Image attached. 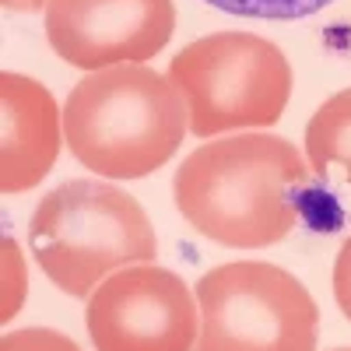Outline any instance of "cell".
<instances>
[{"mask_svg": "<svg viewBox=\"0 0 351 351\" xmlns=\"http://www.w3.org/2000/svg\"><path fill=\"white\" fill-rule=\"evenodd\" d=\"M334 299L351 324V236L344 239V246L337 250V260H334Z\"/></svg>", "mask_w": 351, "mask_h": 351, "instance_id": "obj_12", "label": "cell"}, {"mask_svg": "<svg viewBox=\"0 0 351 351\" xmlns=\"http://www.w3.org/2000/svg\"><path fill=\"white\" fill-rule=\"evenodd\" d=\"M169 77L186 99L190 134L204 141L274 127L291 99L288 56L250 32H215L183 46Z\"/></svg>", "mask_w": 351, "mask_h": 351, "instance_id": "obj_4", "label": "cell"}, {"mask_svg": "<svg viewBox=\"0 0 351 351\" xmlns=\"http://www.w3.org/2000/svg\"><path fill=\"white\" fill-rule=\"evenodd\" d=\"M225 14L236 18H260V21H299L309 14H319L334 0H204Z\"/></svg>", "mask_w": 351, "mask_h": 351, "instance_id": "obj_10", "label": "cell"}, {"mask_svg": "<svg viewBox=\"0 0 351 351\" xmlns=\"http://www.w3.org/2000/svg\"><path fill=\"white\" fill-rule=\"evenodd\" d=\"M334 351H351V348H334Z\"/></svg>", "mask_w": 351, "mask_h": 351, "instance_id": "obj_14", "label": "cell"}, {"mask_svg": "<svg viewBox=\"0 0 351 351\" xmlns=\"http://www.w3.org/2000/svg\"><path fill=\"white\" fill-rule=\"evenodd\" d=\"M0 190L25 193L39 186L60 158L64 112L49 88L14 71L0 74Z\"/></svg>", "mask_w": 351, "mask_h": 351, "instance_id": "obj_8", "label": "cell"}, {"mask_svg": "<svg viewBox=\"0 0 351 351\" xmlns=\"http://www.w3.org/2000/svg\"><path fill=\"white\" fill-rule=\"evenodd\" d=\"M84 324L95 351H193L200 306L180 274L137 263L88 295Z\"/></svg>", "mask_w": 351, "mask_h": 351, "instance_id": "obj_6", "label": "cell"}, {"mask_svg": "<svg viewBox=\"0 0 351 351\" xmlns=\"http://www.w3.org/2000/svg\"><path fill=\"white\" fill-rule=\"evenodd\" d=\"M190 130V109L169 74L120 64L88 74L64 102L71 155L106 180H144L162 169Z\"/></svg>", "mask_w": 351, "mask_h": 351, "instance_id": "obj_2", "label": "cell"}, {"mask_svg": "<svg viewBox=\"0 0 351 351\" xmlns=\"http://www.w3.org/2000/svg\"><path fill=\"white\" fill-rule=\"evenodd\" d=\"M176 32L172 0H49L46 39L64 64L106 71L158 56Z\"/></svg>", "mask_w": 351, "mask_h": 351, "instance_id": "obj_7", "label": "cell"}, {"mask_svg": "<svg viewBox=\"0 0 351 351\" xmlns=\"http://www.w3.org/2000/svg\"><path fill=\"white\" fill-rule=\"evenodd\" d=\"M28 246L43 274L71 299H84L116 271L152 263V218L106 180H67L49 190L28 221Z\"/></svg>", "mask_w": 351, "mask_h": 351, "instance_id": "obj_3", "label": "cell"}, {"mask_svg": "<svg viewBox=\"0 0 351 351\" xmlns=\"http://www.w3.org/2000/svg\"><path fill=\"white\" fill-rule=\"evenodd\" d=\"M46 4L49 0H4V8L8 11H14V14H32V11H46Z\"/></svg>", "mask_w": 351, "mask_h": 351, "instance_id": "obj_13", "label": "cell"}, {"mask_svg": "<svg viewBox=\"0 0 351 351\" xmlns=\"http://www.w3.org/2000/svg\"><path fill=\"white\" fill-rule=\"evenodd\" d=\"M306 158L313 176H327L330 165H341L351 183V88L313 112L306 127Z\"/></svg>", "mask_w": 351, "mask_h": 351, "instance_id": "obj_9", "label": "cell"}, {"mask_svg": "<svg viewBox=\"0 0 351 351\" xmlns=\"http://www.w3.org/2000/svg\"><path fill=\"white\" fill-rule=\"evenodd\" d=\"M193 351H316L319 309L309 288L263 260L221 263L197 281Z\"/></svg>", "mask_w": 351, "mask_h": 351, "instance_id": "obj_5", "label": "cell"}, {"mask_svg": "<svg viewBox=\"0 0 351 351\" xmlns=\"http://www.w3.org/2000/svg\"><path fill=\"white\" fill-rule=\"evenodd\" d=\"M309 172L288 137L243 130L193 148L172 180V197L197 236L228 250H263L299 225Z\"/></svg>", "mask_w": 351, "mask_h": 351, "instance_id": "obj_1", "label": "cell"}, {"mask_svg": "<svg viewBox=\"0 0 351 351\" xmlns=\"http://www.w3.org/2000/svg\"><path fill=\"white\" fill-rule=\"evenodd\" d=\"M0 351H81L67 334L49 330V327H25L11 330L0 341Z\"/></svg>", "mask_w": 351, "mask_h": 351, "instance_id": "obj_11", "label": "cell"}]
</instances>
